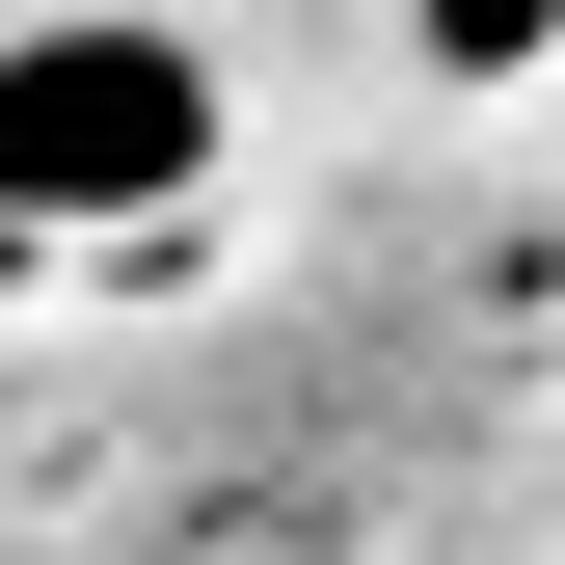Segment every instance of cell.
I'll return each mask as SVG.
<instances>
[{
  "instance_id": "obj_2",
  "label": "cell",
  "mask_w": 565,
  "mask_h": 565,
  "mask_svg": "<svg viewBox=\"0 0 565 565\" xmlns=\"http://www.w3.org/2000/svg\"><path fill=\"white\" fill-rule=\"evenodd\" d=\"M404 28H431V82H512V54L565 28V0H404Z\"/></svg>"
},
{
  "instance_id": "obj_1",
  "label": "cell",
  "mask_w": 565,
  "mask_h": 565,
  "mask_svg": "<svg viewBox=\"0 0 565 565\" xmlns=\"http://www.w3.org/2000/svg\"><path fill=\"white\" fill-rule=\"evenodd\" d=\"M0 189H28V243H135L162 189H216V54L135 0H54L0 54Z\"/></svg>"
}]
</instances>
